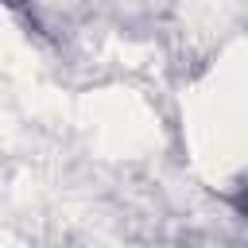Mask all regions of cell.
Masks as SVG:
<instances>
[{"label": "cell", "mask_w": 248, "mask_h": 248, "mask_svg": "<svg viewBox=\"0 0 248 248\" xmlns=\"http://www.w3.org/2000/svg\"><path fill=\"white\" fill-rule=\"evenodd\" d=\"M232 205H236V213H240V217H248V182H244V186L236 190V198H232Z\"/></svg>", "instance_id": "cell-1"}]
</instances>
